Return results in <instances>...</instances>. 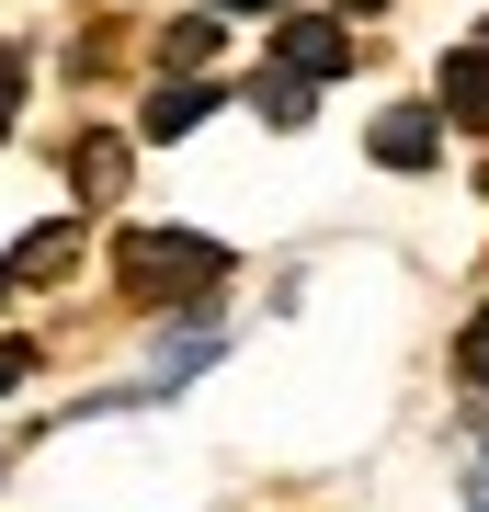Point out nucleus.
<instances>
[{
	"mask_svg": "<svg viewBox=\"0 0 489 512\" xmlns=\"http://www.w3.org/2000/svg\"><path fill=\"white\" fill-rule=\"evenodd\" d=\"M217 114V92H194V80H171L160 103H148V137H182V126H205Z\"/></svg>",
	"mask_w": 489,
	"mask_h": 512,
	"instance_id": "6e6552de",
	"label": "nucleus"
},
{
	"mask_svg": "<svg viewBox=\"0 0 489 512\" xmlns=\"http://www.w3.org/2000/svg\"><path fill=\"white\" fill-rule=\"evenodd\" d=\"M160 57H171V69H194V57H217V23H205V12H194V23H171V35H160Z\"/></svg>",
	"mask_w": 489,
	"mask_h": 512,
	"instance_id": "1a4fd4ad",
	"label": "nucleus"
},
{
	"mask_svg": "<svg viewBox=\"0 0 489 512\" xmlns=\"http://www.w3.org/2000/svg\"><path fill=\"white\" fill-rule=\"evenodd\" d=\"M228 353V330H182V342H160V365L137 376V399H160V387H182V376H205Z\"/></svg>",
	"mask_w": 489,
	"mask_h": 512,
	"instance_id": "39448f33",
	"label": "nucleus"
},
{
	"mask_svg": "<svg viewBox=\"0 0 489 512\" xmlns=\"http://www.w3.org/2000/svg\"><path fill=\"white\" fill-rule=\"evenodd\" d=\"M251 103L273 114V126H308V103H319V80H296V69H262V80H251Z\"/></svg>",
	"mask_w": 489,
	"mask_h": 512,
	"instance_id": "0eeeda50",
	"label": "nucleus"
},
{
	"mask_svg": "<svg viewBox=\"0 0 489 512\" xmlns=\"http://www.w3.org/2000/svg\"><path fill=\"white\" fill-rule=\"evenodd\" d=\"M376 160H387V171H433V160H444V114H433V103L376 114Z\"/></svg>",
	"mask_w": 489,
	"mask_h": 512,
	"instance_id": "7ed1b4c3",
	"label": "nucleus"
},
{
	"mask_svg": "<svg viewBox=\"0 0 489 512\" xmlns=\"http://www.w3.org/2000/svg\"><path fill=\"white\" fill-rule=\"evenodd\" d=\"M205 12H273V0H205Z\"/></svg>",
	"mask_w": 489,
	"mask_h": 512,
	"instance_id": "ddd939ff",
	"label": "nucleus"
},
{
	"mask_svg": "<svg viewBox=\"0 0 489 512\" xmlns=\"http://www.w3.org/2000/svg\"><path fill=\"white\" fill-rule=\"evenodd\" d=\"M23 80H35V57L0 46V137H12V114H23Z\"/></svg>",
	"mask_w": 489,
	"mask_h": 512,
	"instance_id": "9d476101",
	"label": "nucleus"
},
{
	"mask_svg": "<svg viewBox=\"0 0 489 512\" xmlns=\"http://www.w3.org/2000/svg\"><path fill=\"white\" fill-rule=\"evenodd\" d=\"M69 262H80V239H69V228L46 217L35 239H12V262H0V274H23V285H46V274H69Z\"/></svg>",
	"mask_w": 489,
	"mask_h": 512,
	"instance_id": "423d86ee",
	"label": "nucleus"
},
{
	"mask_svg": "<svg viewBox=\"0 0 489 512\" xmlns=\"http://www.w3.org/2000/svg\"><path fill=\"white\" fill-rule=\"evenodd\" d=\"M467 512H489V467H478V490H467Z\"/></svg>",
	"mask_w": 489,
	"mask_h": 512,
	"instance_id": "4468645a",
	"label": "nucleus"
},
{
	"mask_svg": "<svg viewBox=\"0 0 489 512\" xmlns=\"http://www.w3.org/2000/svg\"><path fill=\"white\" fill-rule=\"evenodd\" d=\"M273 57H285L296 80H342V69H353V35H342L330 12H296L285 35H273Z\"/></svg>",
	"mask_w": 489,
	"mask_h": 512,
	"instance_id": "f03ea898",
	"label": "nucleus"
},
{
	"mask_svg": "<svg viewBox=\"0 0 489 512\" xmlns=\"http://www.w3.org/2000/svg\"><path fill=\"white\" fill-rule=\"evenodd\" d=\"M455 376H467V387H489V308L467 319V342H455Z\"/></svg>",
	"mask_w": 489,
	"mask_h": 512,
	"instance_id": "9b49d317",
	"label": "nucleus"
},
{
	"mask_svg": "<svg viewBox=\"0 0 489 512\" xmlns=\"http://www.w3.org/2000/svg\"><path fill=\"white\" fill-rule=\"evenodd\" d=\"M114 274H126V296L182 308V296H217L228 285V239H205V228H126L114 239Z\"/></svg>",
	"mask_w": 489,
	"mask_h": 512,
	"instance_id": "f257e3e1",
	"label": "nucleus"
},
{
	"mask_svg": "<svg viewBox=\"0 0 489 512\" xmlns=\"http://www.w3.org/2000/svg\"><path fill=\"white\" fill-rule=\"evenodd\" d=\"M478 46H489V35H478Z\"/></svg>",
	"mask_w": 489,
	"mask_h": 512,
	"instance_id": "dca6fc26",
	"label": "nucleus"
},
{
	"mask_svg": "<svg viewBox=\"0 0 489 512\" xmlns=\"http://www.w3.org/2000/svg\"><path fill=\"white\" fill-rule=\"evenodd\" d=\"M35 376V342H0V387H23Z\"/></svg>",
	"mask_w": 489,
	"mask_h": 512,
	"instance_id": "f8f14e48",
	"label": "nucleus"
},
{
	"mask_svg": "<svg viewBox=\"0 0 489 512\" xmlns=\"http://www.w3.org/2000/svg\"><path fill=\"white\" fill-rule=\"evenodd\" d=\"M444 126H478L489 137V46H467V57H444Z\"/></svg>",
	"mask_w": 489,
	"mask_h": 512,
	"instance_id": "20e7f679",
	"label": "nucleus"
},
{
	"mask_svg": "<svg viewBox=\"0 0 489 512\" xmlns=\"http://www.w3.org/2000/svg\"><path fill=\"white\" fill-rule=\"evenodd\" d=\"M0 296H12V274H0Z\"/></svg>",
	"mask_w": 489,
	"mask_h": 512,
	"instance_id": "2eb2a0df",
	"label": "nucleus"
}]
</instances>
